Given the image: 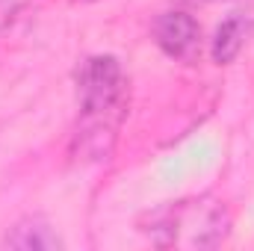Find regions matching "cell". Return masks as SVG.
<instances>
[{"label":"cell","mask_w":254,"mask_h":251,"mask_svg":"<svg viewBox=\"0 0 254 251\" xmlns=\"http://www.w3.org/2000/svg\"><path fill=\"white\" fill-rule=\"evenodd\" d=\"M77 151L101 160L113 151L119 125L127 113V77L116 57L98 54L77 68Z\"/></svg>","instance_id":"6da1fadb"},{"label":"cell","mask_w":254,"mask_h":251,"mask_svg":"<svg viewBox=\"0 0 254 251\" xmlns=\"http://www.w3.org/2000/svg\"><path fill=\"white\" fill-rule=\"evenodd\" d=\"M228 231L231 213L225 201L213 195L163 204L145 222V234L163 249H213L228 237Z\"/></svg>","instance_id":"7a4b0ae2"},{"label":"cell","mask_w":254,"mask_h":251,"mask_svg":"<svg viewBox=\"0 0 254 251\" xmlns=\"http://www.w3.org/2000/svg\"><path fill=\"white\" fill-rule=\"evenodd\" d=\"M151 33H154L157 48L169 60L184 65L198 63V57H201V27H198V21L192 15H187V12H163L154 21Z\"/></svg>","instance_id":"3957f363"},{"label":"cell","mask_w":254,"mask_h":251,"mask_svg":"<svg viewBox=\"0 0 254 251\" xmlns=\"http://www.w3.org/2000/svg\"><path fill=\"white\" fill-rule=\"evenodd\" d=\"M3 246H9V249H24V251H30V249L33 251H54V249H63V240L57 237V231H54L45 219L33 216V219L18 222V225L12 228V234H6Z\"/></svg>","instance_id":"277c9868"},{"label":"cell","mask_w":254,"mask_h":251,"mask_svg":"<svg viewBox=\"0 0 254 251\" xmlns=\"http://www.w3.org/2000/svg\"><path fill=\"white\" fill-rule=\"evenodd\" d=\"M252 33V21L243 18V15H234L228 18L219 30H216V39H213V60L219 65H228L240 57V51L246 48V39Z\"/></svg>","instance_id":"5b68a950"},{"label":"cell","mask_w":254,"mask_h":251,"mask_svg":"<svg viewBox=\"0 0 254 251\" xmlns=\"http://www.w3.org/2000/svg\"><path fill=\"white\" fill-rule=\"evenodd\" d=\"M30 3H33V0H0V33H3Z\"/></svg>","instance_id":"8992f818"}]
</instances>
